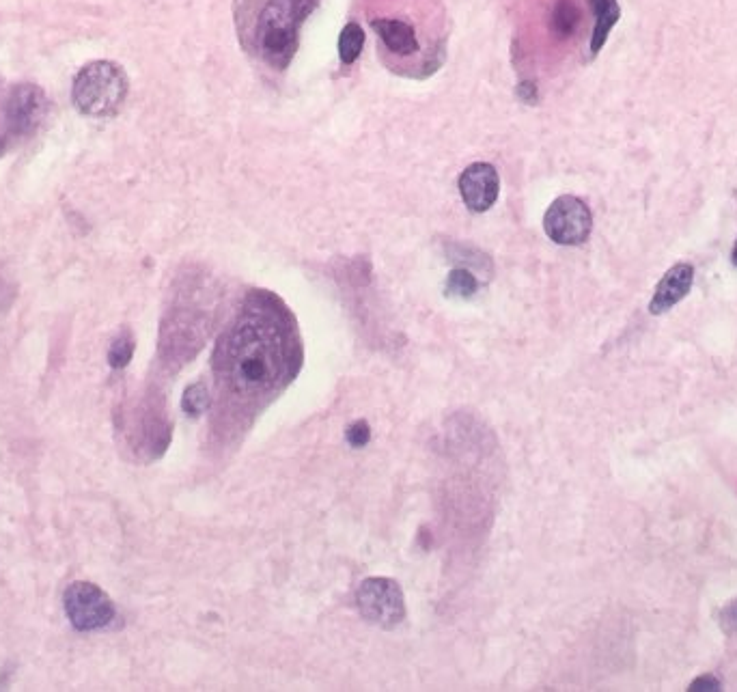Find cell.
Wrapping results in <instances>:
<instances>
[{"label":"cell","mask_w":737,"mask_h":692,"mask_svg":"<svg viewBox=\"0 0 737 692\" xmlns=\"http://www.w3.org/2000/svg\"><path fill=\"white\" fill-rule=\"evenodd\" d=\"M322 0H235L233 22L246 57L268 74H283L300 48L302 24Z\"/></svg>","instance_id":"3"},{"label":"cell","mask_w":737,"mask_h":692,"mask_svg":"<svg viewBox=\"0 0 737 692\" xmlns=\"http://www.w3.org/2000/svg\"><path fill=\"white\" fill-rule=\"evenodd\" d=\"M589 5L595 13V29L591 37V54L595 57L604 48L613 26L619 22L621 9L617 0H589Z\"/></svg>","instance_id":"11"},{"label":"cell","mask_w":737,"mask_h":692,"mask_svg":"<svg viewBox=\"0 0 737 692\" xmlns=\"http://www.w3.org/2000/svg\"><path fill=\"white\" fill-rule=\"evenodd\" d=\"M518 98L528 102V104H535L537 102V85H535V82H522V85H518Z\"/></svg>","instance_id":"21"},{"label":"cell","mask_w":737,"mask_h":692,"mask_svg":"<svg viewBox=\"0 0 737 692\" xmlns=\"http://www.w3.org/2000/svg\"><path fill=\"white\" fill-rule=\"evenodd\" d=\"M296 363L285 330V309L270 294H255L220 341L214 367L233 391L263 395L276 389Z\"/></svg>","instance_id":"1"},{"label":"cell","mask_w":737,"mask_h":692,"mask_svg":"<svg viewBox=\"0 0 737 692\" xmlns=\"http://www.w3.org/2000/svg\"><path fill=\"white\" fill-rule=\"evenodd\" d=\"M580 7L574 0H554L548 16V29L556 39H569L580 24Z\"/></svg>","instance_id":"12"},{"label":"cell","mask_w":737,"mask_h":692,"mask_svg":"<svg viewBox=\"0 0 737 692\" xmlns=\"http://www.w3.org/2000/svg\"><path fill=\"white\" fill-rule=\"evenodd\" d=\"M369 438H371V429L365 421H358L350 429H347V442H350L352 447H358V449L365 447L369 442Z\"/></svg>","instance_id":"18"},{"label":"cell","mask_w":737,"mask_h":692,"mask_svg":"<svg viewBox=\"0 0 737 692\" xmlns=\"http://www.w3.org/2000/svg\"><path fill=\"white\" fill-rule=\"evenodd\" d=\"M460 195L470 212H488L494 207L500 195L498 171L488 162H475L466 166L460 175Z\"/></svg>","instance_id":"9"},{"label":"cell","mask_w":737,"mask_h":692,"mask_svg":"<svg viewBox=\"0 0 737 692\" xmlns=\"http://www.w3.org/2000/svg\"><path fill=\"white\" fill-rule=\"evenodd\" d=\"M593 214L589 205L578 197L563 195L554 199L544 216V231L554 244L578 246L589 240Z\"/></svg>","instance_id":"7"},{"label":"cell","mask_w":737,"mask_h":692,"mask_svg":"<svg viewBox=\"0 0 737 692\" xmlns=\"http://www.w3.org/2000/svg\"><path fill=\"white\" fill-rule=\"evenodd\" d=\"M365 31L363 26L350 22L343 26V31L339 35V59L343 65H354L358 61L360 54L365 50Z\"/></svg>","instance_id":"13"},{"label":"cell","mask_w":737,"mask_h":692,"mask_svg":"<svg viewBox=\"0 0 737 692\" xmlns=\"http://www.w3.org/2000/svg\"><path fill=\"white\" fill-rule=\"evenodd\" d=\"M722 688V684H720V680H718V677H714V675H701V677H697V680H694L692 684H690V692H699V690H720Z\"/></svg>","instance_id":"20"},{"label":"cell","mask_w":737,"mask_h":692,"mask_svg":"<svg viewBox=\"0 0 737 692\" xmlns=\"http://www.w3.org/2000/svg\"><path fill=\"white\" fill-rule=\"evenodd\" d=\"M65 613L78 632L104 630L117 617L113 600L93 583L69 585L65 591Z\"/></svg>","instance_id":"6"},{"label":"cell","mask_w":737,"mask_h":692,"mask_svg":"<svg viewBox=\"0 0 737 692\" xmlns=\"http://www.w3.org/2000/svg\"><path fill=\"white\" fill-rule=\"evenodd\" d=\"M50 110V100L44 89L33 82H18L7 89V119L13 141H26L31 138L41 123L46 121Z\"/></svg>","instance_id":"8"},{"label":"cell","mask_w":737,"mask_h":692,"mask_svg":"<svg viewBox=\"0 0 737 692\" xmlns=\"http://www.w3.org/2000/svg\"><path fill=\"white\" fill-rule=\"evenodd\" d=\"M130 91L128 74L113 61H93L74 78L72 100L82 115L106 119L117 115Z\"/></svg>","instance_id":"4"},{"label":"cell","mask_w":737,"mask_h":692,"mask_svg":"<svg viewBox=\"0 0 737 692\" xmlns=\"http://www.w3.org/2000/svg\"><path fill=\"white\" fill-rule=\"evenodd\" d=\"M134 337L130 330H123L121 335L113 341V345H110V352H108V363L113 369H123L128 367V363L132 361V354H134Z\"/></svg>","instance_id":"15"},{"label":"cell","mask_w":737,"mask_h":692,"mask_svg":"<svg viewBox=\"0 0 737 692\" xmlns=\"http://www.w3.org/2000/svg\"><path fill=\"white\" fill-rule=\"evenodd\" d=\"M11 145H16V141H13L7 119V89L0 87V156H3Z\"/></svg>","instance_id":"17"},{"label":"cell","mask_w":737,"mask_h":692,"mask_svg":"<svg viewBox=\"0 0 737 692\" xmlns=\"http://www.w3.org/2000/svg\"><path fill=\"white\" fill-rule=\"evenodd\" d=\"M356 606L360 615L384 630H393L406 619V598L393 578H367L356 591Z\"/></svg>","instance_id":"5"},{"label":"cell","mask_w":737,"mask_h":692,"mask_svg":"<svg viewBox=\"0 0 737 692\" xmlns=\"http://www.w3.org/2000/svg\"><path fill=\"white\" fill-rule=\"evenodd\" d=\"M479 292V281L477 276L472 274L466 268H455L451 270L449 279H447V294L453 298H462L468 300Z\"/></svg>","instance_id":"14"},{"label":"cell","mask_w":737,"mask_h":692,"mask_svg":"<svg viewBox=\"0 0 737 692\" xmlns=\"http://www.w3.org/2000/svg\"><path fill=\"white\" fill-rule=\"evenodd\" d=\"M731 259H733V264L737 266V242H735V246H733V253H731Z\"/></svg>","instance_id":"22"},{"label":"cell","mask_w":737,"mask_h":692,"mask_svg":"<svg viewBox=\"0 0 737 692\" xmlns=\"http://www.w3.org/2000/svg\"><path fill=\"white\" fill-rule=\"evenodd\" d=\"M720 628L725 630V634L733 636L737 634V600H731L720 613Z\"/></svg>","instance_id":"19"},{"label":"cell","mask_w":737,"mask_h":692,"mask_svg":"<svg viewBox=\"0 0 737 692\" xmlns=\"http://www.w3.org/2000/svg\"><path fill=\"white\" fill-rule=\"evenodd\" d=\"M692 281H694V268L690 264L673 266L658 283L656 294H653L649 302V313L662 315L669 309H673L677 302H681L688 296Z\"/></svg>","instance_id":"10"},{"label":"cell","mask_w":737,"mask_h":692,"mask_svg":"<svg viewBox=\"0 0 737 692\" xmlns=\"http://www.w3.org/2000/svg\"><path fill=\"white\" fill-rule=\"evenodd\" d=\"M184 410L190 414V417H199V414L210 406V393L203 384H192L190 389H186L184 393V401H182Z\"/></svg>","instance_id":"16"},{"label":"cell","mask_w":737,"mask_h":692,"mask_svg":"<svg viewBox=\"0 0 737 692\" xmlns=\"http://www.w3.org/2000/svg\"><path fill=\"white\" fill-rule=\"evenodd\" d=\"M369 29L382 63L397 76L425 80L447 59V18L440 0H367Z\"/></svg>","instance_id":"2"}]
</instances>
